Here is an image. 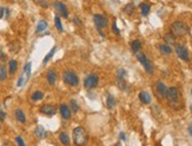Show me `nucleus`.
<instances>
[{
  "mask_svg": "<svg viewBox=\"0 0 192 146\" xmlns=\"http://www.w3.org/2000/svg\"><path fill=\"white\" fill-rule=\"evenodd\" d=\"M89 140V134L82 126L73 128V143L76 146H85Z\"/></svg>",
  "mask_w": 192,
  "mask_h": 146,
  "instance_id": "f257e3e1",
  "label": "nucleus"
},
{
  "mask_svg": "<svg viewBox=\"0 0 192 146\" xmlns=\"http://www.w3.org/2000/svg\"><path fill=\"white\" fill-rule=\"evenodd\" d=\"M170 28H171V33L174 37H184L189 32L187 25L183 21H174Z\"/></svg>",
  "mask_w": 192,
  "mask_h": 146,
  "instance_id": "f03ea898",
  "label": "nucleus"
},
{
  "mask_svg": "<svg viewBox=\"0 0 192 146\" xmlns=\"http://www.w3.org/2000/svg\"><path fill=\"white\" fill-rule=\"evenodd\" d=\"M62 78H64V82H65L68 86H77L79 84L78 76L76 74V72L71 71V70H67V71L64 72Z\"/></svg>",
  "mask_w": 192,
  "mask_h": 146,
  "instance_id": "7ed1b4c3",
  "label": "nucleus"
},
{
  "mask_svg": "<svg viewBox=\"0 0 192 146\" xmlns=\"http://www.w3.org/2000/svg\"><path fill=\"white\" fill-rule=\"evenodd\" d=\"M137 60L143 65L145 71L149 73V74H152L153 73V65L150 61V59L146 57V54L144 53H137Z\"/></svg>",
  "mask_w": 192,
  "mask_h": 146,
  "instance_id": "20e7f679",
  "label": "nucleus"
},
{
  "mask_svg": "<svg viewBox=\"0 0 192 146\" xmlns=\"http://www.w3.org/2000/svg\"><path fill=\"white\" fill-rule=\"evenodd\" d=\"M99 77L97 74H89L84 79V86L86 88H94L98 86Z\"/></svg>",
  "mask_w": 192,
  "mask_h": 146,
  "instance_id": "39448f33",
  "label": "nucleus"
},
{
  "mask_svg": "<svg viewBox=\"0 0 192 146\" xmlns=\"http://www.w3.org/2000/svg\"><path fill=\"white\" fill-rule=\"evenodd\" d=\"M93 21L94 25L97 26V30H101L108 25V20L106 17H104L103 14H94L93 15Z\"/></svg>",
  "mask_w": 192,
  "mask_h": 146,
  "instance_id": "423d86ee",
  "label": "nucleus"
},
{
  "mask_svg": "<svg viewBox=\"0 0 192 146\" xmlns=\"http://www.w3.org/2000/svg\"><path fill=\"white\" fill-rule=\"evenodd\" d=\"M176 53L179 58L184 61H189L190 60V54H189V51L185 46L183 45H176Z\"/></svg>",
  "mask_w": 192,
  "mask_h": 146,
  "instance_id": "0eeeda50",
  "label": "nucleus"
},
{
  "mask_svg": "<svg viewBox=\"0 0 192 146\" xmlns=\"http://www.w3.org/2000/svg\"><path fill=\"white\" fill-rule=\"evenodd\" d=\"M165 98L169 101H171V103H176V101L178 100V98H179V91L176 87L167 88V92H166Z\"/></svg>",
  "mask_w": 192,
  "mask_h": 146,
  "instance_id": "6e6552de",
  "label": "nucleus"
},
{
  "mask_svg": "<svg viewBox=\"0 0 192 146\" xmlns=\"http://www.w3.org/2000/svg\"><path fill=\"white\" fill-rule=\"evenodd\" d=\"M54 7H55V10L58 11V13L61 15L62 18H67V17H68L67 6L64 4L62 1H57V3H54Z\"/></svg>",
  "mask_w": 192,
  "mask_h": 146,
  "instance_id": "1a4fd4ad",
  "label": "nucleus"
},
{
  "mask_svg": "<svg viewBox=\"0 0 192 146\" xmlns=\"http://www.w3.org/2000/svg\"><path fill=\"white\" fill-rule=\"evenodd\" d=\"M40 112L43 113V114L47 116V117H52V116L55 114V109L51 104H45L40 107Z\"/></svg>",
  "mask_w": 192,
  "mask_h": 146,
  "instance_id": "9d476101",
  "label": "nucleus"
},
{
  "mask_svg": "<svg viewBox=\"0 0 192 146\" xmlns=\"http://www.w3.org/2000/svg\"><path fill=\"white\" fill-rule=\"evenodd\" d=\"M156 91L159 97H165L167 92V87L163 82H157L156 83Z\"/></svg>",
  "mask_w": 192,
  "mask_h": 146,
  "instance_id": "9b49d317",
  "label": "nucleus"
},
{
  "mask_svg": "<svg viewBox=\"0 0 192 146\" xmlns=\"http://www.w3.org/2000/svg\"><path fill=\"white\" fill-rule=\"evenodd\" d=\"M60 114L62 119H70L71 118V110L68 107V105L61 104L60 105Z\"/></svg>",
  "mask_w": 192,
  "mask_h": 146,
  "instance_id": "f8f14e48",
  "label": "nucleus"
},
{
  "mask_svg": "<svg viewBox=\"0 0 192 146\" xmlns=\"http://www.w3.org/2000/svg\"><path fill=\"white\" fill-rule=\"evenodd\" d=\"M139 100L143 104L147 105V104H150L152 101V97L147 91H141V92H139Z\"/></svg>",
  "mask_w": 192,
  "mask_h": 146,
  "instance_id": "ddd939ff",
  "label": "nucleus"
},
{
  "mask_svg": "<svg viewBox=\"0 0 192 146\" xmlns=\"http://www.w3.org/2000/svg\"><path fill=\"white\" fill-rule=\"evenodd\" d=\"M46 79L50 85H54L55 82H57V72L54 70H49V72H47V74H46Z\"/></svg>",
  "mask_w": 192,
  "mask_h": 146,
  "instance_id": "4468645a",
  "label": "nucleus"
},
{
  "mask_svg": "<svg viewBox=\"0 0 192 146\" xmlns=\"http://www.w3.org/2000/svg\"><path fill=\"white\" fill-rule=\"evenodd\" d=\"M14 114H15V119H17L19 123L21 124H25L26 123V116H25V112H24L21 109H17L14 112Z\"/></svg>",
  "mask_w": 192,
  "mask_h": 146,
  "instance_id": "2eb2a0df",
  "label": "nucleus"
},
{
  "mask_svg": "<svg viewBox=\"0 0 192 146\" xmlns=\"http://www.w3.org/2000/svg\"><path fill=\"white\" fill-rule=\"evenodd\" d=\"M59 140H60V143H62L64 145H66V146H68L71 144V139H70V137H68V134L66 132H61L59 134Z\"/></svg>",
  "mask_w": 192,
  "mask_h": 146,
  "instance_id": "dca6fc26",
  "label": "nucleus"
},
{
  "mask_svg": "<svg viewBox=\"0 0 192 146\" xmlns=\"http://www.w3.org/2000/svg\"><path fill=\"white\" fill-rule=\"evenodd\" d=\"M140 48H141V43L139 41V40H133V41L131 43V51L133 53H139Z\"/></svg>",
  "mask_w": 192,
  "mask_h": 146,
  "instance_id": "f3484780",
  "label": "nucleus"
},
{
  "mask_svg": "<svg viewBox=\"0 0 192 146\" xmlns=\"http://www.w3.org/2000/svg\"><path fill=\"white\" fill-rule=\"evenodd\" d=\"M164 40H165V43H166V45H173V44H176V37L171 33H166L165 36H164Z\"/></svg>",
  "mask_w": 192,
  "mask_h": 146,
  "instance_id": "a211bd4d",
  "label": "nucleus"
},
{
  "mask_svg": "<svg viewBox=\"0 0 192 146\" xmlns=\"http://www.w3.org/2000/svg\"><path fill=\"white\" fill-rule=\"evenodd\" d=\"M31 71H32V64L31 62H27L26 65H25V67H24V73H22V76L25 77V79H26V82L30 79V77H31Z\"/></svg>",
  "mask_w": 192,
  "mask_h": 146,
  "instance_id": "6ab92c4d",
  "label": "nucleus"
},
{
  "mask_svg": "<svg viewBox=\"0 0 192 146\" xmlns=\"http://www.w3.org/2000/svg\"><path fill=\"white\" fill-rule=\"evenodd\" d=\"M139 9H140V13H141L143 17H146V15L150 13L151 7H150V5H147V4H145V3H143V4H140Z\"/></svg>",
  "mask_w": 192,
  "mask_h": 146,
  "instance_id": "aec40b11",
  "label": "nucleus"
},
{
  "mask_svg": "<svg viewBox=\"0 0 192 146\" xmlns=\"http://www.w3.org/2000/svg\"><path fill=\"white\" fill-rule=\"evenodd\" d=\"M114 105H116L114 97L112 95V94H107V98H106V106H107V109L112 110V109L114 107Z\"/></svg>",
  "mask_w": 192,
  "mask_h": 146,
  "instance_id": "412c9836",
  "label": "nucleus"
},
{
  "mask_svg": "<svg viewBox=\"0 0 192 146\" xmlns=\"http://www.w3.org/2000/svg\"><path fill=\"white\" fill-rule=\"evenodd\" d=\"M34 133H36V135L39 138V139H43V138L46 135V131H45V128L43 126H37L36 130H34Z\"/></svg>",
  "mask_w": 192,
  "mask_h": 146,
  "instance_id": "4be33fe9",
  "label": "nucleus"
},
{
  "mask_svg": "<svg viewBox=\"0 0 192 146\" xmlns=\"http://www.w3.org/2000/svg\"><path fill=\"white\" fill-rule=\"evenodd\" d=\"M17 68H18V62H17V60H14V59L10 60V62H9V71H10L11 74H14V73L17 72Z\"/></svg>",
  "mask_w": 192,
  "mask_h": 146,
  "instance_id": "5701e85b",
  "label": "nucleus"
},
{
  "mask_svg": "<svg viewBox=\"0 0 192 146\" xmlns=\"http://www.w3.org/2000/svg\"><path fill=\"white\" fill-rule=\"evenodd\" d=\"M47 26H49V24H47L46 20H40L38 22V26H37V33H40V32H44Z\"/></svg>",
  "mask_w": 192,
  "mask_h": 146,
  "instance_id": "b1692460",
  "label": "nucleus"
},
{
  "mask_svg": "<svg viewBox=\"0 0 192 146\" xmlns=\"http://www.w3.org/2000/svg\"><path fill=\"white\" fill-rule=\"evenodd\" d=\"M159 51H160L163 54H171L172 48H171V46L166 45V44H162V45H159Z\"/></svg>",
  "mask_w": 192,
  "mask_h": 146,
  "instance_id": "393cba45",
  "label": "nucleus"
},
{
  "mask_svg": "<svg viewBox=\"0 0 192 146\" xmlns=\"http://www.w3.org/2000/svg\"><path fill=\"white\" fill-rule=\"evenodd\" d=\"M55 50H57V46H53V47L51 48V51L46 54V57H45L44 60H43V62H44V64H47V62H49V61L52 59V57H53V55H54V53H55Z\"/></svg>",
  "mask_w": 192,
  "mask_h": 146,
  "instance_id": "a878e982",
  "label": "nucleus"
},
{
  "mask_svg": "<svg viewBox=\"0 0 192 146\" xmlns=\"http://www.w3.org/2000/svg\"><path fill=\"white\" fill-rule=\"evenodd\" d=\"M44 98V93L41 91H34L31 95V99L33 101H38V100H41Z\"/></svg>",
  "mask_w": 192,
  "mask_h": 146,
  "instance_id": "bb28decb",
  "label": "nucleus"
},
{
  "mask_svg": "<svg viewBox=\"0 0 192 146\" xmlns=\"http://www.w3.org/2000/svg\"><path fill=\"white\" fill-rule=\"evenodd\" d=\"M117 85H118V87L120 88V90H123V91H126V90H127V84H126V82H125L123 78H118V77H117Z\"/></svg>",
  "mask_w": 192,
  "mask_h": 146,
  "instance_id": "cd10ccee",
  "label": "nucleus"
},
{
  "mask_svg": "<svg viewBox=\"0 0 192 146\" xmlns=\"http://www.w3.org/2000/svg\"><path fill=\"white\" fill-rule=\"evenodd\" d=\"M7 79V68L5 65L0 64V80H6Z\"/></svg>",
  "mask_w": 192,
  "mask_h": 146,
  "instance_id": "c85d7f7f",
  "label": "nucleus"
},
{
  "mask_svg": "<svg viewBox=\"0 0 192 146\" xmlns=\"http://www.w3.org/2000/svg\"><path fill=\"white\" fill-rule=\"evenodd\" d=\"M133 11H134V5H133L132 3L125 5V7H124V12H125L126 14H132Z\"/></svg>",
  "mask_w": 192,
  "mask_h": 146,
  "instance_id": "c756f323",
  "label": "nucleus"
},
{
  "mask_svg": "<svg viewBox=\"0 0 192 146\" xmlns=\"http://www.w3.org/2000/svg\"><path fill=\"white\" fill-rule=\"evenodd\" d=\"M54 24H55V27H57V30L59 32H62L64 28H62V25H61V20L60 18L58 17V15H55V18H54Z\"/></svg>",
  "mask_w": 192,
  "mask_h": 146,
  "instance_id": "7c9ffc66",
  "label": "nucleus"
},
{
  "mask_svg": "<svg viewBox=\"0 0 192 146\" xmlns=\"http://www.w3.org/2000/svg\"><path fill=\"white\" fill-rule=\"evenodd\" d=\"M70 105H71L72 112H73V113H77V112L79 111V105H78V103H77L74 99H71V100H70Z\"/></svg>",
  "mask_w": 192,
  "mask_h": 146,
  "instance_id": "2f4dec72",
  "label": "nucleus"
},
{
  "mask_svg": "<svg viewBox=\"0 0 192 146\" xmlns=\"http://www.w3.org/2000/svg\"><path fill=\"white\" fill-rule=\"evenodd\" d=\"M15 141H17L18 146H26V145H25V141H24V139H22L20 135H17V137H15Z\"/></svg>",
  "mask_w": 192,
  "mask_h": 146,
  "instance_id": "473e14b6",
  "label": "nucleus"
},
{
  "mask_svg": "<svg viewBox=\"0 0 192 146\" xmlns=\"http://www.w3.org/2000/svg\"><path fill=\"white\" fill-rule=\"evenodd\" d=\"M118 78H125L126 77V71L124 70V68H119V71H118V76H117Z\"/></svg>",
  "mask_w": 192,
  "mask_h": 146,
  "instance_id": "72a5a7b5",
  "label": "nucleus"
},
{
  "mask_svg": "<svg viewBox=\"0 0 192 146\" xmlns=\"http://www.w3.org/2000/svg\"><path fill=\"white\" fill-rule=\"evenodd\" d=\"M112 30H113V32L116 34H120V31H119V28L117 27V21L114 20L113 24H112Z\"/></svg>",
  "mask_w": 192,
  "mask_h": 146,
  "instance_id": "f704fd0d",
  "label": "nucleus"
},
{
  "mask_svg": "<svg viewBox=\"0 0 192 146\" xmlns=\"http://www.w3.org/2000/svg\"><path fill=\"white\" fill-rule=\"evenodd\" d=\"M6 118V112L3 111V110H0V121H4Z\"/></svg>",
  "mask_w": 192,
  "mask_h": 146,
  "instance_id": "c9c22d12",
  "label": "nucleus"
},
{
  "mask_svg": "<svg viewBox=\"0 0 192 146\" xmlns=\"http://www.w3.org/2000/svg\"><path fill=\"white\" fill-rule=\"evenodd\" d=\"M7 58H6V54L3 52V51H0V60H3V61H5Z\"/></svg>",
  "mask_w": 192,
  "mask_h": 146,
  "instance_id": "e433bc0d",
  "label": "nucleus"
},
{
  "mask_svg": "<svg viewBox=\"0 0 192 146\" xmlns=\"http://www.w3.org/2000/svg\"><path fill=\"white\" fill-rule=\"evenodd\" d=\"M119 138H120L122 140H126V135L124 132H120V134H119Z\"/></svg>",
  "mask_w": 192,
  "mask_h": 146,
  "instance_id": "4c0bfd02",
  "label": "nucleus"
},
{
  "mask_svg": "<svg viewBox=\"0 0 192 146\" xmlns=\"http://www.w3.org/2000/svg\"><path fill=\"white\" fill-rule=\"evenodd\" d=\"M39 4H40L43 7H49V4H47L46 1H39Z\"/></svg>",
  "mask_w": 192,
  "mask_h": 146,
  "instance_id": "58836bf2",
  "label": "nucleus"
},
{
  "mask_svg": "<svg viewBox=\"0 0 192 146\" xmlns=\"http://www.w3.org/2000/svg\"><path fill=\"white\" fill-rule=\"evenodd\" d=\"M4 9H3V7H0V19H1L3 17H4Z\"/></svg>",
  "mask_w": 192,
  "mask_h": 146,
  "instance_id": "ea45409f",
  "label": "nucleus"
},
{
  "mask_svg": "<svg viewBox=\"0 0 192 146\" xmlns=\"http://www.w3.org/2000/svg\"><path fill=\"white\" fill-rule=\"evenodd\" d=\"M73 22H74V24H77V25H82V22L79 21V19H78V18H74V19H73Z\"/></svg>",
  "mask_w": 192,
  "mask_h": 146,
  "instance_id": "a19ab883",
  "label": "nucleus"
},
{
  "mask_svg": "<svg viewBox=\"0 0 192 146\" xmlns=\"http://www.w3.org/2000/svg\"><path fill=\"white\" fill-rule=\"evenodd\" d=\"M189 133H190V135L192 137V123L190 124V127H189Z\"/></svg>",
  "mask_w": 192,
  "mask_h": 146,
  "instance_id": "79ce46f5",
  "label": "nucleus"
},
{
  "mask_svg": "<svg viewBox=\"0 0 192 146\" xmlns=\"http://www.w3.org/2000/svg\"><path fill=\"white\" fill-rule=\"evenodd\" d=\"M114 146H122V143H120V141H118V143H117Z\"/></svg>",
  "mask_w": 192,
  "mask_h": 146,
  "instance_id": "37998d69",
  "label": "nucleus"
},
{
  "mask_svg": "<svg viewBox=\"0 0 192 146\" xmlns=\"http://www.w3.org/2000/svg\"><path fill=\"white\" fill-rule=\"evenodd\" d=\"M190 109H191V111H192V104H191V106H190Z\"/></svg>",
  "mask_w": 192,
  "mask_h": 146,
  "instance_id": "c03bdc74",
  "label": "nucleus"
},
{
  "mask_svg": "<svg viewBox=\"0 0 192 146\" xmlns=\"http://www.w3.org/2000/svg\"><path fill=\"white\" fill-rule=\"evenodd\" d=\"M191 94H192V90H191Z\"/></svg>",
  "mask_w": 192,
  "mask_h": 146,
  "instance_id": "a18cd8bd",
  "label": "nucleus"
}]
</instances>
